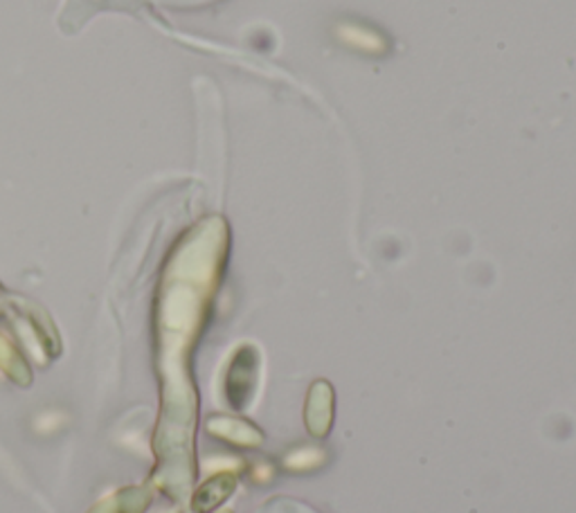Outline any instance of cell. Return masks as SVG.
Returning a JSON list of instances; mask_svg holds the SVG:
<instances>
[{
	"instance_id": "277c9868",
	"label": "cell",
	"mask_w": 576,
	"mask_h": 513,
	"mask_svg": "<svg viewBox=\"0 0 576 513\" xmlns=\"http://www.w3.org/2000/svg\"><path fill=\"white\" fill-rule=\"evenodd\" d=\"M237 489V478L232 473H221V475H214L209 478L194 496L192 509L194 513H209L212 509H216L219 504H224Z\"/></svg>"
},
{
	"instance_id": "7a4b0ae2",
	"label": "cell",
	"mask_w": 576,
	"mask_h": 513,
	"mask_svg": "<svg viewBox=\"0 0 576 513\" xmlns=\"http://www.w3.org/2000/svg\"><path fill=\"white\" fill-rule=\"evenodd\" d=\"M336 419V392L329 381H315L309 387L304 406V426L317 442L327 439Z\"/></svg>"
},
{
	"instance_id": "5b68a950",
	"label": "cell",
	"mask_w": 576,
	"mask_h": 513,
	"mask_svg": "<svg viewBox=\"0 0 576 513\" xmlns=\"http://www.w3.org/2000/svg\"><path fill=\"white\" fill-rule=\"evenodd\" d=\"M219 513H232V511H219Z\"/></svg>"
},
{
	"instance_id": "6da1fadb",
	"label": "cell",
	"mask_w": 576,
	"mask_h": 513,
	"mask_svg": "<svg viewBox=\"0 0 576 513\" xmlns=\"http://www.w3.org/2000/svg\"><path fill=\"white\" fill-rule=\"evenodd\" d=\"M260 379V354L255 347H241L230 362L228 372V401L235 410L248 408V403L257 390Z\"/></svg>"
},
{
	"instance_id": "3957f363",
	"label": "cell",
	"mask_w": 576,
	"mask_h": 513,
	"mask_svg": "<svg viewBox=\"0 0 576 513\" xmlns=\"http://www.w3.org/2000/svg\"><path fill=\"white\" fill-rule=\"evenodd\" d=\"M207 430L226 442L243 449H257L264 444V432L252 426L250 421L232 419V417H214L207 423Z\"/></svg>"
}]
</instances>
